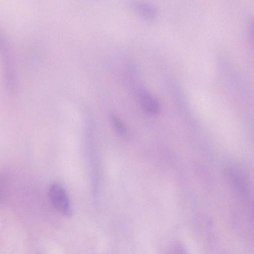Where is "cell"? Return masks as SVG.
Segmentation results:
<instances>
[{
  "label": "cell",
  "mask_w": 254,
  "mask_h": 254,
  "mask_svg": "<svg viewBox=\"0 0 254 254\" xmlns=\"http://www.w3.org/2000/svg\"><path fill=\"white\" fill-rule=\"evenodd\" d=\"M137 98L143 110L148 115L155 116L160 112L157 100L146 89L139 88L136 91Z\"/></svg>",
  "instance_id": "obj_2"
},
{
  "label": "cell",
  "mask_w": 254,
  "mask_h": 254,
  "mask_svg": "<svg viewBox=\"0 0 254 254\" xmlns=\"http://www.w3.org/2000/svg\"><path fill=\"white\" fill-rule=\"evenodd\" d=\"M166 254H187V253L182 246L174 244L170 247Z\"/></svg>",
  "instance_id": "obj_6"
},
{
  "label": "cell",
  "mask_w": 254,
  "mask_h": 254,
  "mask_svg": "<svg viewBox=\"0 0 254 254\" xmlns=\"http://www.w3.org/2000/svg\"><path fill=\"white\" fill-rule=\"evenodd\" d=\"M111 124L115 131L122 136H126L127 134V128L123 122L114 112L110 114Z\"/></svg>",
  "instance_id": "obj_5"
},
{
  "label": "cell",
  "mask_w": 254,
  "mask_h": 254,
  "mask_svg": "<svg viewBox=\"0 0 254 254\" xmlns=\"http://www.w3.org/2000/svg\"><path fill=\"white\" fill-rule=\"evenodd\" d=\"M5 190V178L3 175H0V203L3 201Z\"/></svg>",
  "instance_id": "obj_7"
},
{
  "label": "cell",
  "mask_w": 254,
  "mask_h": 254,
  "mask_svg": "<svg viewBox=\"0 0 254 254\" xmlns=\"http://www.w3.org/2000/svg\"><path fill=\"white\" fill-rule=\"evenodd\" d=\"M48 195L54 207L61 214L69 218L72 214L70 200L64 188L60 183L51 184L48 189Z\"/></svg>",
  "instance_id": "obj_1"
},
{
  "label": "cell",
  "mask_w": 254,
  "mask_h": 254,
  "mask_svg": "<svg viewBox=\"0 0 254 254\" xmlns=\"http://www.w3.org/2000/svg\"><path fill=\"white\" fill-rule=\"evenodd\" d=\"M130 5L134 12L145 20L153 21L158 17V9L151 3L144 1H133Z\"/></svg>",
  "instance_id": "obj_3"
},
{
  "label": "cell",
  "mask_w": 254,
  "mask_h": 254,
  "mask_svg": "<svg viewBox=\"0 0 254 254\" xmlns=\"http://www.w3.org/2000/svg\"><path fill=\"white\" fill-rule=\"evenodd\" d=\"M226 175L231 185L239 192L245 191L246 181L241 171L234 166H229L226 169Z\"/></svg>",
  "instance_id": "obj_4"
}]
</instances>
